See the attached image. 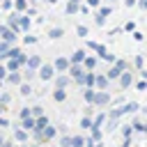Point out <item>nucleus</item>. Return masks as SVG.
I'll list each match as a JSON object with an SVG mask.
<instances>
[{
	"instance_id": "412c9836",
	"label": "nucleus",
	"mask_w": 147,
	"mask_h": 147,
	"mask_svg": "<svg viewBox=\"0 0 147 147\" xmlns=\"http://www.w3.org/2000/svg\"><path fill=\"white\" fill-rule=\"evenodd\" d=\"M62 34H64L62 28H51V30H48V37H51V39H60Z\"/></svg>"
},
{
	"instance_id": "aec40b11",
	"label": "nucleus",
	"mask_w": 147,
	"mask_h": 147,
	"mask_svg": "<svg viewBox=\"0 0 147 147\" xmlns=\"http://www.w3.org/2000/svg\"><path fill=\"white\" fill-rule=\"evenodd\" d=\"M14 9H16L18 14L28 11V0H14Z\"/></svg>"
},
{
	"instance_id": "f8f14e48",
	"label": "nucleus",
	"mask_w": 147,
	"mask_h": 147,
	"mask_svg": "<svg viewBox=\"0 0 147 147\" xmlns=\"http://www.w3.org/2000/svg\"><path fill=\"white\" fill-rule=\"evenodd\" d=\"M69 83H71V78H69V76H64V74L55 76V87H62V90H64V87H67Z\"/></svg>"
},
{
	"instance_id": "bb28decb",
	"label": "nucleus",
	"mask_w": 147,
	"mask_h": 147,
	"mask_svg": "<svg viewBox=\"0 0 147 147\" xmlns=\"http://www.w3.org/2000/svg\"><path fill=\"white\" fill-rule=\"evenodd\" d=\"M9 48H11V44H9V41H5V39H0V53H2V55H7V53H9Z\"/></svg>"
},
{
	"instance_id": "5fc2aeb1",
	"label": "nucleus",
	"mask_w": 147,
	"mask_h": 147,
	"mask_svg": "<svg viewBox=\"0 0 147 147\" xmlns=\"http://www.w3.org/2000/svg\"><path fill=\"white\" fill-rule=\"evenodd\" d=\"M122 147H131V138H124V142H122Z\"/></svg>"
},
{
	"instance_id": "7ed1b4c3",
	"label": "nucleus",
	"mask_w": 147,
	"mask_h": 147,
	"mask_svg": "<svg viewBox=\"0 0 147 147\" xmlns=\"http://www.w3.org/2000/svg\"><path fill=\"white\" fill-rule=\"evenodd\" d=\"M37 74H39V78H41V80H51V78L55 76V67H53V64H41Z\"/></svg>"
},
{
	"instance_id": "f704fd0d",
	"label": "nucleus",
	"mask_w": 147,
	"mask_h": 147,
	"mask_svg": "<svg viewBox=\"0 0 147 147\" xmlns=\"http://www.w3.org/2000/svg\"><path fill=\"white\" fill-rule=\"evenodd\" d=\"M133 131H136V129H133V126H129V124H126V126H122V133H124V138H131V133H133Z\"/></svg>"
},
{
	"instance_id": "13d9d810",
	"label": "nucleus",
	"mask_w": 147,
	"mask_h": 147,
	"mask_svg": "<svg viewBox=\"0 0 147 147\" xmlns=\"http://www.w3.org/2000/svg\"><path fill=\"white\" fill-rule=\"evenodd\" d=\"M18 147H30V145H25V142H21V145H18Z\"/></svg>"
},
{
	"instance_id": "dca6fc26",
	"label": "nucleus",
	"mask_w": 147,
	"mask_h": 147,
	"mask_svg": "<svg viewBox=\"0 0 147 147\" xmlns=\"http://www.w3.org/2000/svg\"><path fill=\"white\" fill-rule=\"evenodd\" d=\"M83 85H87V87H94V85H96V76H94L92 71H87V74H85V80H83Z\"/></svg>"
},
{
	"instance_id": "72a5a7b5",
	"label": "nucleus",
	"mask_w": 147,
	"mask_h": 147,
	"mask_svg": "<svg viewBox=\"0 0 147 147\" xmlns=\"http://www.w3.org/2000/svg\"><path fill=\"white\" fill-rule=\"evenodd\" d=\"M44 115V108L41 106H32V117H41Z\"/></svg>"
},
{
	"instance_id": "6ab92c4d",
	"label": "nucleus",
	"mask_w": 147,
	"mask_h": 147,
	"mask_svg": "<svg viewBox=\"0 0 147 147\" xmlns=\"http://www.w3.org/2000/svg\"><path fill=\"white\" fill-rule=\"evenodd\" d=\"M14 138H16V142H25L28 140V131H23V126H21V129L14 131Z\"/></svg>"
},
{
	"instance_id": "6e6552de",
	"label": "nucleus",
	"mask_w": 147,
	"mask_h": 147,
	"mask_svg": "<svg viewBox=\"0 0 147 147\" xmlns=\"http://www.w3.org/2000/svg\"><path fill=\"white\" fill-rule=\"evenodd\" d=\"M7 83H9V85H21V83H23V76H21L18 71H9V74H7Z\"/></svg>"
},
{
	"instance_id": "e433bc0d",
	"label": "nucleus",
	"mask_w": 147,
	"mask_h": 147,
	"mask_svg": "<svg viewBox=\"0 0 147 147\" xmlns=\"http://www.w3.org/2000/svg\"><path fill=\"white\" fill-rule=\"evenodd\" d=\"M103 119H106V115H96V119L92 122V126H96V129H99V126L103 124Z\"/></svg>"
},
{
	"instance_id": "de8ad7c7",
	"label": "nucleus",
	"mask_w": 147,
	"mask_h": 147,
	"mask_svg": "<svg viewBox=\"0 0 147 147\" xmlns=\"http://www.w3.org/2000/svg\"><path fill=\"white\" fill-rule=\"evenodd\" d=\"M87 46H90V48H92V51H96V48H99V46H101V44H96V41H87Z\"/></svg>"
},
{
	"instance_id": "b1692460",
	"label": "nucleus",
	"mask_w": 147,
	"mask_h": 147,
	"mask_svg": "<svg viewBox=\"0 0 147 147\" xmlns=\"http://www.w3.org/2000/svg\"><path fill=\"white\" fill-rule=\"evenodd\" d=\"M80 7H78V2H74V0H69L67 2V14H76Z\"/></svg>"
},
{
	"instance_id": "a211bd4d",
	"label": "nucleus",
	"mask_w": 147,
	"mask_h": 147,
	"mask_svg": "<svg viewBox=\"0 0 147 147\" xmlns=\"http://www.w3.org/2000/svg\"><path fill=\"white\" fill-rule=\"evenodd\" d=\"M46 126H48V117H46V115L37 117V126H34V131H44Z\"/></svg>"
},
{
	"instance_id": "603ef678",
	"label": "nucleus",
	"mask_w": 147,
	"mask_h": 147,
	"mask_svg": "<svg viewBox=\"0 0 147 147\" xmlns=\"http://www.w3.org/2000/svg\"><path fill=\"white\" fill-rule=\"evenodd\" d=\"M138 7L140 9H147V0H138Z\"/></svg>"
},
{
	"instance_id": "58836bf2",
	"label": "nucleus",
	"mask_w": 147,
	"mask_h": 147,
	"mask_svg": "<svg viewBox=\"0 0 147 147\" xmlns=\"http://www.w3.org/2000/svg\"><path fill=\"white\" fill-rule=\"evenodd\" d=\"M76 32H78V37H87V28H85V25H78Z\"/></svg>"
},
{
	"instance_id": "37998d69",
	"label": "nucleus",
	"mask_w": 147,
	"mask_h": 147,
	"mask_svg": "<svg viewBox=\"0 0 147 147\" xmlns=\"http://www.w3.org/2000/svg\"><path fill=\"white\" fill-rule=\"evenodd\" d=\"M94 23H96V25H103V23H106V16L96 14V16H94Z\"/></svg>"
},
{
	"instance_id": "20e7f679",
	"label": "nucleus",
	"mask_w": 147,
	"mask_h": 147,
	"mask_svg": "<svg viewBox=\"0 0 147 147\" xmlns=\"http://www.w3.org/2000/svg\"><path fill=\"white\" fill-rule=\"evenodd\" d=\"M53 67H55V71L64 74V71H69V67H71V60H67V57H55Z\"/></svg>"
},
{
	"instance_id": "39448f33",
	"label": "nucleus",
	"mask_w": 147,
	"mask_h": 147,
	"mask_svg": "<svg viewBox=\"0 0 147 147\" xmlns=\"http://www.w3.org/2000/svg\"><path fill=\"white\" fill-rule=\"evenodd\" d=\"M44 62H41V55H28V69H34V71H39V67H41Z\"/></svg>"
},
{
	"instance_id": "864d4df0",
	"label": "nucleus",
	"mask_w": 147,
	"mask_h": 147,
	"mask_svg": "<svg viewBox=\"0 0 147 147\" xmlns=\"http://www.w3.org/2000/svg\"><path fill=\"white\" fill-rule=\"evenodd\" d=\"M0 147H14V142H11V140H5V142H2Z\"/></svg>"
},
{
	"instance_id": "bf43d9fd",
	"label": "nucleus",
	"mask_w": 147,
	"mask_h": 147,
	"mask_svg": "<svg viewBox=\"0 0 147 147\" xmlns=\"http://www.w3.org/2000/svg\"><path fill=\"white\" fill-rule=\"evenodd\" d=\"M142 76H145V78H147V71H142Z\"/></svg>"
},
{
	"instance_id": "8fccbe9b",
	"label": "nucleus",
	"mask_w": 147,
	"mask_h": 147,
	"mask_svg": "<svg viewBox=\"0 0 147 147\" xmlns=\"http://www.w3.org/2000/svg\"><path fill=\"white\" fill-rule=\"evenodd\" d=\"M87 2V7H99V0H85Z\"/></svg>"
},
{
	"instance_id": "3c124183",
	"label": "nucleus",
	"mask_w": 147,
	"mask_h": 147,
	"mask_svg": "<svg viewBox=\"0 0 147 147\" xmlns=\"http://www.w3.org/2000/svg\"><path fill=\"white\" fill-rule=\"evenodd\" d=\"M0 126H2V129H7V126H9V122H7L5 117H0Z\"/></svg>"
},
{
	"instance_id": "4d7b16f0",
	"label": "nucleus",
	"mask_w": 147,
	"mask_h": 147,
	"mask_svg": "<svg viewBox=\"0 0 147 147\" xmlns=\"http://www.w3.org/2000/svg\"><path fill=\"white\" fill-rule=\"evenodd\" d=\"M2 142H5V138H2V133H0V145H2Z\"/></svg>"
},
{
	"instance_id": "49530a36",
	"label": "nucleus",
	"mask_w": 147,
	"mask_h": 147,
	"mask_svg": "<svg viewBox=\"0 0 147 147\" xmlns=\"http://www.w3.org/2000/svg\"><path fill=\"white\" fill-rule=\"evenodd\" d=\"M110 11H113V9H110V7H101V9H99V14H101V16H108V14H110Z\"/></svg>"
},
{
	"instance_id": "f257e3e1",
	"label": "nucleus",
	"mask_w": 147,
	"mask_h": 147,
	"mask_svg": "<svg viewBox=\"0 0 147 147\" xmlns=\"http://www.w3.org/2000/svg\"><path fill=\"white\" fill-rule=\"evenodd\" d=\"M69 74H71V78H74L76 85H83L87 71H85V67H80V64H71V67H69Z\"/></svg>"
},
{
	"instance_id": "f03ea898",
	"label": "nucleus",
	"mask_w": 147,
	"mask_h": 147,
	"mask_svg": "<svg viewBox=\"0 0 147 147\" xmlns=\"http://www.w3.org/2000/svg\"><path fill=\"white\" fill-rule=\"evenodd\" d=\"M16 37H18V32H16V30H11L9 25H2V30H0V39H5V41H9V44H14V41H16Z\"/></svg>"
},
{
	"instance_id": "79ce46f5",
	"label": "nucleus",
	"mask_w": 147,
	"mask_h": 147,
	"mask_svg": "<svg viewBox=\"0 0 147 147\" xmlns=\"http://www.w3.org/2000/svg\"><path fill=\"white\" fill-rule=\"evenodd\" d=\"M92 138H94V140H96V142H99V140H101V131H99V129H96V126H92Z\"/></svg>"
},
{
	"instance_id": "4c0bfd02",
	"label": "nucleus",
	"mask_w": 147,
	"mask_h": 147,
	"mask_svg": "<svg viewBox=\"0 0 147 147\" xmlns=\"http://www.w3.org/2000/svg\"><path fill=\"white\" fill-rule=\"evenodd\" d=\"M80 126H83V129H92V119H90V117H83V119H80Z\"/></svg>"
},
{
	"instance_id": "ddd939ff",
	"label": "nucleus",
	"mask_w": 147,
	"mask_h": 147,
	"mask_svg": "<svg viewBox=\"0 0 147 147\" xmlns=\"http://www.w3.org/2000/svg\"><path fill=\"white\" fill-rule=\"evenodd\" d=\"M131 83H133V78H131L129 69H126V71H122V76H119V85H122V87H129Z\"/></svg>"
},
{
	"instance_id": "2eb2a0df",
	"label": "nucleus",
	"mask_w": 147,
	"mask_h": 147,
	"mask_svg": "<svg viewBox=\"0 0 147 147\" xmlns=\"http://www.w3.org/2000/svg\"><path fill=\"white\" fill-rule=\"evenodd\" d=\"M41 136H44V142L53 140V138H55V126H51V124H48V126H46V129L41 131Z\"/></svg>"
},
{
	"instance_id": "393cba45",
	"label": "nucleus",
	"mask_w": 147,
	"mask_h": 147,
	"mask_svg": "<svg viewBox=\"0 0 147 147\" xmlns=\"http://www.w3.org/2000/svg\"><path fill=\"white\" fill-rule=\"evenodd\" d=\"M122 108H124V113H136V110H138V103H136V101H129V103H124Z\"/></svg>"
},
{
	"instance_id": "473e14b6",
	"label": "nucleus",
	"mask_w": 147,
	"mask_h": 147,
	"mask_svg": "<svg viewBox=\"0 0 147 147\" xmlns=\"http://www.w3.org/2000/svg\"><path fill=\"white\" fill-rule=\"evenodd\" d=\"M94 94H96V92H92V87H90V90L85 92V101H87V103H94Z\"/></svg>"
},
{
	"instance_id": "c85d7f7f",
	"label": "nucleus",
	"mask_w": 147,
	"mask_h": 147,
	"mask_svg": "<svg viewBox=\"0 0 147 147\" xmlns=\"http://www.w3.org/2000/svg\"><path fill=\"white\" fill-rule=\"evenodd\" d=\"M32 115V108H21L18 110V119H25V117H30Z\"/></svg>"
},
{
	"instance_id": "09e8293b",
	"label": "nucleus",
	"mask_w": 147,
	"mask_h": 147,
	"mask_svg": "<svg viewBox=\"0 0 147 147\" xmlns=\"http://www.w3.org/2000/svg\"><path fill=\"white\" fill-rule=\"evenodd\" d=\"M124 5H126V7H136V5H138V0H124Z\"/></svg>"
},
{
	"instance_id": "6e6d98bb",
	"label": "nucleus",
	"mask_w": 147,
	"mask_h": 147,
	"mask_svg": "<svg viewBox=\"0 0 147 147\" xmlns=\"http://www.w3.org/2000/svg\"><path fill=\"white\" fill-rule=\"evenodd\" d=\"M46 2H51V5H55V2H57V0H46Z\"/></svg>"
},
{
	"instance_id": "9d476101",
	"label": "nucleus",
	"mask_w": 147,
	"mask_h": 147,
	"mask_svg": "<svg viewBox=\"0 0 147 147\" xmlns=\"http://www.w3.org/2000/svg\"><path fill=\"white\" fill-rule=\"evenodd\" d=\"M21 126L23 129H28V131H34V126H37V117H25V119H21Z\"/></svg>"
},
{
	"instance_id": "4be33fe9",
	"label": "nucleus",
	"mask_w": 147,
	"mask_h": 147,
	"mask_svg": "<svg viewBox=\"0 0 147 147\" xmlns=\"http://www.w3.org/2000/svg\"><path fill=\"white\" fill-rule=\"evenodd\" d=\"M83 64H85V69H87V71H94V67H96V57H85V60H83Z\"/></svg>"
},
{
	"instance_id": "c756f323",
	"label": "nucleus",
	"mask_w": 147,
	"mask_h": 147,
	"mask_svg": "<svg viewBox=\"0 0 147 147\" xmlns=\"http://www.w3.org/2000/svg\"><path fill=\"white\" fill-rule=\"evenodd\" d=\"M71 140H74V147H83L85 145V138L83 136H71Z\"/></svg>"
},
{
	"instance_id": "c03bdc74",
	"label": "nucleus",
	"mask_w": 147,
	"mask_h": 147,
	"mask_svg": "<svg viewBox=\"0 0 147 147\" xmlns=\"http://www.w3.org/2000/svg\"><path fill=\"white\" fill-rule=\"evenodd\" d=\"M0 101H2V103H9V101H11V94L2 92V94H0Z\"/></svg>"
},
{
	"instance_id": "a19ab883",
	"label": "nucleus",
	"mask_w": 147,
	"mask_h": 147,
	"mask_svg": "<svg viewBox=\"0 0 147 147\" xmlns=\"http://www.w3.org/2000/svg\"><path fill=\"white\" fill-rule=\"evenodd\" d=\"M115 64H117L122 71H126V69H129V62H124V60H115Z\"/></svg>"
},
{
	"instance_id": "423d86ee",
	"label": "nucleus",
	"mask_w": 147,
	"mask_h": 147,
	"mask_svg": "<svg viewBox=\"0 0 147 147\" xmlns=\"http://www.w3.org/2000/svg\"><path fill=\"white\" fill-rule=\"evenodd\" d=\"M108 101H110V94H108V92H103V90H101V92H96V94H94V106H106Z\"/></svg>"
},
{
	"instance_id": "a878e982",
	"label": "nucleus",
	"mask_w": 147,
	"mask_h": 147,
	"mask_svg": "<svg viewBox=\"0 0 147 147\" xmlns=\"http://www.w3.org/2000/svg\"><path fill=\"white\" fill-rule=\"evenodd\" d=\"M57 145L60 147H74V140H71V136H64V138H60Z\"/></svg>"
},
{
	"instance_id": "0eeeda50",
	"label": "nucleus",
	"mask_w": 147,
	"mask_h": 147,
	"mask_svg": "<svg viewBox=\"0 0 147 147\" xmlns=\"http://www.w3.org/2000/svg\"><path fill=\"white\" fill-rule=\"evenodd\" d=\"M18 25H21V32H28V30H30V25H32V21H30V14H21V18H18Z\"/></svg>"
},
{
	"instance_id": "9b49d317",
	"label": "nucleus",
	"mask_w": 147,
	"mask_h": 147,
	"mask_svg": "<svg viewBox=\"0 0 147 147\" xmlns=\"http://www.w3.org/2000/svg\"><path fill=\"white\" fill-rule=\"evenodd\" d=\"M106 76H108V80H115V78H119V76H122V69H119L117 64H113V67L106 71Z\"/></svg>"
},
{
	"instance_id": "e2e57ef3",
	"label": "nucleus",
	"mask_w": 147,
	"mask_h": 147,
	"mask_svg": "<svg viewBox=\"0 0 147 147\" xmlns=\"http://www.w3.org/2000/svg\"><path fill=\"white\" fill-rule=\"evenodd\" d=\"M55 147H60V145H55Z\"/></svg>"
},
{
	"instance_id": "c9c22d12",
	"label": "nucleus",
	"mask_w": 147,
	"mask_h": 147,
	"mask_svg": "<svg viewBox=\"0 0 147 147\" xmlns=\"http://www.w3.org/2000/svg\"><path fill=\"white\" fill-rule=\"evenodd\" d=\"M0 7H2V9H14V0H2Z\"/></svg>"
},
{
	"instance_id": "7c9ffc66",
	"label": "nucleus",
	"mask_w": 147,
	"mask_h": 147,
	"mask_svg": "<svg viewBox=\"0 0 147 147\" xmlns=\"http://www.w3.org/2000/svg\"><path fill=\"white\" fill-rule=\"evenodd\" d=\"M7 74H9L7 64H2V62H0V83H2V80H7Z\"/></svg>"
},
{
	"instance_id": "2f4dec72",
	"label": "nucleus",
	"mask_w": 147,
	"mask_h": 147,
	"mask_svg": "<svg viewBox=\"0 0 147 147\" xmlns=\"http://www.w3.org/2000/svg\"><path fill=\"white\" fill-rule=\"evenodd\" d=\"M21 55H23L21 48H9V53H7V57H21Z\"/></svg>"
},
{
	"instance_id": "4468645a",
	"label": "nucleus",
	"mask_w": 147,
	"mask_h": 147,
	"mask_svg": "<svg viewBox=\"0 0 147 147\" xmlns=\"http://www.w3.org/2000/svg\"><path fill=\"white\" fill-rule=\"evenodd\" d=\"M64 99H67V92H64L62 87H55V92H53V101H55V103H62Z\"/></svg>"
},
{
	"instance_id": "052dcab7",
	"label": "nucleus",
	"mask_w": 147,
	"mask_h": 147,
	"mask_svg": "<svg viewBox=\"0 0 147 147\" xmlns=\"http://www.w3.org/2000/svg\"><path fill=\"white\" fill-rule=\"evenodd\" d=\"M30 147H39V145H30Z\"/></svg>"
},
{
	"instance_id": "a18cd8bd",
	"label": "nucleus",
	"mask_w": 147,
	"mask_h": 147,
	"mask_svg": "<svg viewBox=\"0 0 147 147\" xmlns=\"http://www.w3.org/2000/svg\"><path fill=\"white\" fill-rule=\"evenodd\" d=\"M124 30H126V32H133V30H136V23H133V21H129V23L124 25Z\"/></svg>"
},
{
	"instance_id": "cd10ccee",
	"label": "nucleus",
	"mask_w": 147,
	"mask_h": 147,
	"mask_svg": "<svg viewBox=\"0 0 147 147\" xmlns=\"http://www.w3.org/2000/svg\"><path fill=\"white\" fill-rule=\"evenodd\" d=\"M34 76H37V71H34V69H28V67H25V71H23V78H25V80H32Z\"/></svg>"
},
{
	"instance_id": "1a4fd4ad",
	"label": "nucleus",
	"mask_w": 147,
	"mask_h": 147,
	"mask_svg": "<svg viewBox=\"0 0 147 147\" xmlns=\"http://www.w3.org/2000/svg\"><path fill=\"white\" fill-rule=\"evenodd\" d=\"M85 57H87V55H85V51H83V48H78V51H74V55H71L69 60H71V64H80Z\"/></svg>"
},
{
	"instance_id": "f3484780",
	"label": "nucleus",
	"mask_w": 147,
	"mask_h": 147,
	"mask_svg": "<svg viewBox=\"0 0 147 147\" xmlns=\"http://www.w3.org/2000/svg\"><path fill=\"white\" fill-rule=\"evenodd\" d=\"M18 92H21V96H30L32 94V85L30 83H21L18 85Z\"/></svg>"
},
{
	"instance_id": "ea45409f",
	"label": "nucleus",
	"mask_w": 147,
	"mask_h": 147,
	"mask_svg": "<svg viewBox=\"0 0 147 147\" xmlns=\"http://www.w3.org/2000/svg\"><path fill=\"white\" fill-rule=\"evenodd\" d=\"M23 44H37V37H32V34H25V37H23Z\"/></svg>"
},
{
	"instance_id": "5701e85b",
	"label": "nucleus",
	"mask_w": 147,
	"mask_h": 147,
	"mask_svg": "<svg viewBox=\"0 0 147 147\" xmlns=\"http://www.w3.org/2000/svg\"><path fill=\"white\" fill-rule=\"evenodd\" d=\"M96 87L99 90H106L108 87V76L103 74V76H96Z\"/></svg>"
},
{
	"instance_id": "680f3d73",
	"label": "nucleus",
	"mask_w": 147,
	"mask_h": 147,
	"mask_svg": "<svg viewBox=\"0 0 147 147\" xmlns=\"http://www.w3.org/2000/svg\"><path fill=\"white\" fill-rule=\"evenodd\" d=\"M0 30H2V25H0Z\"/></svg>"
}]
</instances>
